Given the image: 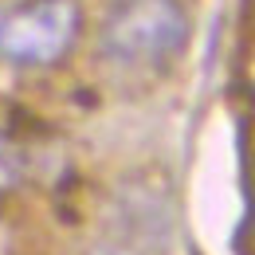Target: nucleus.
Instances as JSON below:
<instances>
[{"label":"nucleus","instance_id":"f257e3e1","mask_svg":"<svg viewBox=\"0 0 255 255\" xmlns=\"http://www.w3.org/2000/svg\"><path fill=\"white\" fill-rule=\"evenodd\" d=\"M189 32L181 0H110L95 32V55L118 75H153L185 55Z\"/></svg>","mask_w":255,"mask_h":255},{"label":"nucleus","instance_id":"f03ea898","mask_svg":"<svg viewBox=\"0 0 255 255\" xmlns=\"http://www.w3.org/2000/svg\"><path fill=\"white\" fill-rule=\"evenodd\" d=\"M79 35V0H24L0 16V59L16 71H47L75 51Z\"/></svg>","mask_w":255,"mask_h":255},{"label":"nucleus","instance_id":"7ed1b4c3","mask_svg":"<svg viewBox=\"0 0 255 255\" xmlns=\"http://www.w3.org/2000/svg\"><path fill=\"white\" fill-rule=\"evenodd\" d=\"M87 255H137V252H129V248H114V244H102V248H95V252H87Z\"/></svg>","mask_w":255,"mask_h":255},{"label":"nucleus","instance_id":"20e7f679","mask_svg":"<svg viewBox=\"0 0 255 255\" xmlns=\"http://www.w3.org/2000/svg\"><path fill=\"white\" fill-rule=\"evenodd\" d=\"M0 16H4V12H0Z\"/></svg>","mask_w":255,"mask_h":255}]
</instances>
